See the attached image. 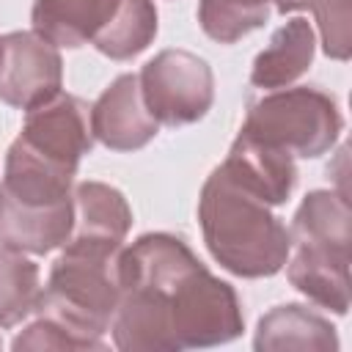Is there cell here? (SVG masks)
I'll return each mask as SVG.
<instances>
[{"mask_svg": "<svg viewBox=\"0 0 352 352\" xmlns=\"http://www.w3.org/2000/svg\"><path fill=\"white\" fill-rule=\"evenodd\" d=\"M121 308L173 352L220 346L242 336V302L182 236L151 231L118 253Z\"/></svg>", "mask_w": 352, "mask_h": 352, "instance_id": "1", "label": "cell"}, {"mask_svg": "<svg viewBox=\"0 0 352 352\" xmlns=\"http://www.w3.org/2000/svg\"><path fill=\"white\" fill-rule=\"evenodd\" d=\"M77 170L55 162L19 138L8 146L0 182V245L47 256L72 234Z\"/></svg>", "mask_w": 352, "mask_h": 352, "instance_id": "2", "label": "cell"}, {"mask_svg": "<svg viewBox=\"0 0 352 352\" xmlns=\"http://www.w3.org/2000/svg\"><path fill=\"white\" fill-rule=\"evenodd\" d=\"M198 223L212 258L236 278H270L286 267L292 236L272 206L228 179L220 165L206 176Z\"/></svg>", "mask_w": 352, "mask_h": 352, "instance_id": "3", "label": "cell"}, {"mask_svg": "<svg viewBox=\"0 0 352 352\" xmlns=\"http://www.w3.org/2000/svg\"><path fill=\"white\" fill-rule=\"evenodd\" d=\"M286 258L289 283L314 305L344 316L349 311V201L336 190H311L292 217Z\"/></svg>", "mask_w": 352, "mask_h": 352, "instance_id": "4", "label": "cell"}, {"mask_svg": "<svg viewBox=\"0 0 352 352\" xmlns=\"http://www.w3.org/2000/svg\"><path fill=\"white\" fill-rule=\"evenodd\" d=\"M118 253L121 250L102 245L63 242V253L50 267L36 314L69 327L88 349H107L104 333L121 297Z\"/></svg>", "mask_w": 352, "mask_h": 352, "instance_id": "5", "label": "cell"}, {"mask_svg": "<svg viewBox=\"0 0 352 352\" xmlns=\"http://www.w3.org/2000/svg\"><path fill=\"white\" fill-rule=\"evenodd\" d=\"M344 129L338 102L314 85L275 88L248 104L242 135L300 160L327 154Z\"/></svg>", "mask_w": 352, "mask_h": 352, "instance_id": "6", "label": "cell"}, {"mask_svg": "<svg viewBox=\"0 0 352 352\" xmlns=\"http://www.w3.org/2000/svg\"><path fill=\"white\" fill-rule=\"evenodd\" d=\"M146 110L162 126L201 121L214 102L212 66L190 50H162L138 74Z\"/></svg>", "mask_w": 352, "mask_h": 352, "instance_id": "7", "label": "cell"}, {"mask_svg": "<svg viewBox=\"0 0 352 352\" xmlns=\"http://www.w3.org/2000/svg\"><path fill=\"white\" fill-rule=\"evenodd\" d=\"M0 102L16 110H33L55 99L63 88V60L52 41L36 30L0 36Z\"/></svg>", "mask_w": 352, "mask_h": 352, "instance_id": "8", "label": "cell"}, {"mask_svg": "<svg viewBox=\"0 0 352 352\" xmlns=\"http://www.w3.org/2000/svg\"><path fill=\"white\" fill-rule=\"evenodd\" d=\"M16 138L33 151L77 170L80 160L94 148L91 104L74 94L60 91L55 99L28 110Z\"/></svg>", "mask_w": 352, "mask_h": 352, "instance_id": "9", "label": "cell"}, {"mask_svg": "<svg viewBox=\"0 0 352 352\" xmlns=\"http://www.w3.org/2000/svg\"><path fill=\"white\" fill-rule=\"evenodd\" d=\"M91 132L110 151H138L151 143L160 124L146 110L138 74H118L91 104Z\"/></svg>", "mask_w": 352, "mask_h": 352, "instance_id": "10", "label": "cell"}, {"mask_svg": "<svg viewBox=\"0 0 352 352\" xmlns=\"http://www.w3.org/2000/svg\"><path fill=\"white\" fill-rule=\"evenodd\" d=\"M220 170L270 206L286 204L297 184V165L292 154L258 143L242 132L234 138Z\"/></svg>", "mask_w": 352, "mask_h": 352, "instance_id": "11", "label": "cell"}, {"mask_svg": "<svg viewBox=\"0 0 352 352\" xmlns=\"http://www.w3.org/2000/svg\"><path fill=\"white\" fill-rule=\"evenodd\" d=\"M72 198H74V226L69 239L121 250L132 228V209L124 192L104 182H80L74 184Z\"/></svg>", "mask_w": 352, "mask_h": 352, "instance_id": "12", "label": "cell"}, {"mask_svg": "<svg viewBox=\"0 0 352 352\" xmlns=\"http://www.w3.org/2000/svg\"><path fill=\"white\" fill-rule=\"evenodd\" d=\"M118 6L121 0H36L30 22L33 30L55 47L77 50L104 33Z\"/></svg>", "mask_w": 352, "mask_h": 352, "instance_id": "13", "label": "cell"}, {"mask_svg": "<svg viewBox=\"0 0 352 352\" xmlns=\"http://www.w3.org/2000/svg\"><path fill=\"white\" fill-rule=\"evenodd\" d=\"M253 346L258 352L275 349H316V352H338L341 341L330 319L311 311L300 302H283L270 308L253 336Z\"/></svg>", "mask_w": 352, "mask_h": 352, "instance_id": "14", "label": "cell"}, {"mask_svg": "<svg viewBox=\"0 0 352 352\" xmlns=\"http://www.w3.org/2000/svg\"><path fill=\"white\" fill-rule=\"evenodd\" d=\"M316 52V36L314 28L305 16H294L286 25H280L270 44L256 55L253 69H250V82L256 88H289L294 80H300Z\"/></svg>", "mask_w": 352, "mask_h": 352, "instance_id": "15", "label": "cell"}, {"mask_svg": "<svg viewBox=\"0 0 352 352\" xmlns=\"http://www.w3.org/2000/svg\"><path fill=\"white\" fill-rule=\"evenodd\" d=\"M38 300V267L25 253L0 245V330L16 327L30 314H36Z\"/></svg>", "mask_w": 352, "mask_h": 352, "instance_id": "16", "label": "cell"}, {"mask_svg": "<svg viewBox=\"0 0 352 352\" xmlns=\"http://www.w3.org/2000/svg\"><path fill=\"white\" fill-rule=\"evenodd\" d=\"M157 28L160 22L154 0H121L118 14L94 41V47L110 60H129L154 41Z\"/></svg>", "mask_w": 352, "mask_h": 352, "instance_id": "17", "label": "cell"}, {"mask_svg": "<svg viewBox=\"0 0 352 352\" xmlns=\"http://www.w3.org/2000/svg\"><path fill=\"white\" fill-rule=\"evenodd\" d=\"M272 3L275 0H198V22L212 41L234 44L270 19Z\"/></svg>", "mask_w": 352, "mask_h": 352, "instance_id": "18", "label": "cell"}, {"mask_svg": "<svg viewBox=\"0 0 352 352\" xmlns=\"http://www.w3.org/2000/svg\"><path fill=\"white\" fill-rule=\"evenodd\" d=\"M278 14L289 11H311L319 33H322V50L327 58L346 60L352 50L349 38V0H275Z\"/></svg>", "mask_w": 352, "mask_h": 352, "instance_id": "19", "label": "cell"}, {"mask_svg": "<svg viewBox=\"0 0 352 352\" xmlns=\"http://www.w3.org/2000/svg\"><path fill=\"white\" fill-rule=\"evenodd\" d=\"M16 352L22 349H88V344L82 338H77L69 327L47 319V316H36V322H30L11 344Z\"/></svg>", "mask_w": 352, "mask_h": 352, "instance_id": "20", "label": "cell"}, {"mask_svg": "<svg viewBox=\"0 0 352 352\" xmlns=\"http://www.w3.org/2000/svg\"><path fill=\"white\" fill-rule=\"evenodd\" d=\"M0 55H3V44H0Z\"/></svg>", "mask_w": 352, "mask_h": 352, "instance_id": "21", "label": "cell"}, {"mask_svg": "<svg viewBox=\"0 0 352 352\" xmlns=\"http://www.w3.org/2000/svg\"><path fill=\"white\" fill-rule=\"evenodd\" d=\"M0 346H3V341H0Z\"/></svg>", "mask_w": 352, "mask_h": 352, "instance_id": "22", "label": "cell"}]
</instances>
